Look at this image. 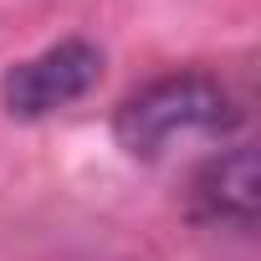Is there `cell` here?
<instances>
[{
    "label": "cell",
    "mask_w": 261,
    "mask_h": 261,
    "mask_svg": "<svg viewBox=\"0 0 261 261\" xmlns=\"http://www.w3.org/2000/svg\"><path fill=\"white\" fill-rule=\"evenodd\" d=\"M236 123H241V108L215 77L174 72V77H159L118 102L113 139L134 159H154L185 134H230Z\"/></svg>",
    "instance_id": "6da1fadb"
},
{
    "label": "cell",
    "mask_w": 261,
    "mask_h": 261,
    "mask_svg": "<svg viewBox=\"0 0 261 261\" xmlns=\"http://www.w3.org/2000/svg\"><path fill=\"white\" fill-rule=\"evenodd\" d=\"M102 77V51L92 41H57L31 62H16L0 77V102L11 118H46L87 97Z\"/></svg>",
    "instance_id": "7a4b0ae2"
},
{
    "label": "cell",
    "mask_w": 261,
    "mask_h": 261,
    "mask_svg": "<svg viewBox=\"0 0 261 261\" xmlns=\"http://www.w3.org/2000/svg\"><path fill=\"white\" fill-rule=\"evenodd\" d=\"M261 210V164L256 149L236 144L215 159H205L190 179V215L200 225H225V230H251Z\"/></svg>",
    "instance_id": "3957f363"
}]
</instances>
